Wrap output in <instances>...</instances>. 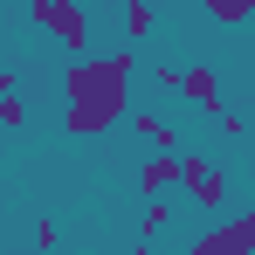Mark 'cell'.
<instances>
[{"label":"cell","instance_id":"cell-1","mask_svg":"<svg viewBox=\"0 0 255 255\" xmlns=\"http://www.w3.org/2000/svg\"><path fill=\"white\" fill-rule=\"evenodd\" d=\"M131 76H138V42L111 48V55H69V69H62V131L69 138H104L118 118H131Z\"/></svg>","mask_w":255,"mask_h":255},{"label":"cell","instance_id":"cell-2","mask_svg":"<svg viewBox=\"0 0 255 255\" xmlns=\"http://www.w3.org/2000/svg\"><path fill=\"white\" fill-rule=\"evenodd\" d=\"M28 21L42 28V35H55V48H69V55H90V7L83 0H28Z\"/></svg>","mask_w":255,"mask_h":255},{"label":"cell","instance_id":"cell-3","mask_svg":"<svg viewBox=\"0 0 255 255\" xmlns=\"http://www.w3.org/2000/svg\"><path fill=\"white\" fill-rule=\"evenodd\" d=\"M179 186L193 193V207H200V214H221V207H228V179L214 172L207 152H179Z\"/></svg>","mask_w":255,"mask_h":255},{"label":"cell","instance_id":"cell-4","mask_svg":"<svg viewBox=\"0 0 255 255\" xmlns=\"http://www.w3.org/2000/svg\"><path fill=\"white\" fill-rule=\"evenodd\" d=\"M249 249H255V214H235L193 242V255H249Z\"/></svg>","mask_w":255,"mask_h":255},{"label":"cell","instance_id":"cell-5","mask_svg":"<svg viewBox=\"0 0 255 255\" xmlns=\"http://www.w3.org/2000/svg\"><path fill=\"white\" fill-rule=\"evenodd\" d=\"M166 186H179V152L152 145V152H145V166H138V193H145V200H159Z\"/></svg>","mask_w":255,"mask_h":255},{"label":"cell","instance_id":"cell-6","mask_svg":"<svg viewBox=\"0 0 255 255\" xmlns=\"http://www.w3.org/2000/svg\"><path fill=\"white\" fill-rule=\"evenodd\" d=\"M179 97H186V104H200V111H221V69H214V62H193V69H179Z\"/></svg>","mask_w":255,"mask_h":255},{"label":"cell","instance_id":"cell-7","mask_svg":"<svg viewBox=\"0 0 255 255\" xmlns=\"http://www.w3.org/2000/svg\"><path fill=\"white\" fill-rule=\"evenodd\" d=\"M118 7H125V42H145L159 28V7L166 0H118Z\"/></svg>","mask_w":255,"mask_h":255},{"label":"cell","instance_id":"cell-8","mask_svg":"<svg viewBox=\"0 0 255 255\" xmlns=\"http://www.w3.org/2000/svg\"><path fill=\"white\" fill-rule=\"evenodd\" d=\"M131 131H138L145 145H166V152H172V145H179V131H172L166 118H159V111H131Z\"/></svg>","mask_w":255,"mask_h":255},{"label":"cell","instance_id":"cell-9","mask_svg":"<svg viewBox=\"0 0 255 255\" xmlns=\"http://www.w3.org/2000/svg\"><path fill=\"white\" fill-rule=\"evenodd\" d=\"M207 14L221 28H242V21H255V0H207Z\"/></svg>","mask_w":255,"mask_h":255},{"label":"cell","instance_id":"cell-10","mask_svg":"<svg viewBox=\"0 0 255 255\" xmlns=\"http://www.w3.org/2000/svg\"><path fill=\"white\" fill-rule=\"evenodd\" d=\"M0 125H7V131H21V125H28V104H21V90H0Z\"/></svg>","mask_w":255,"mask_h":255}]
</instances>
